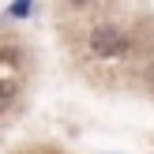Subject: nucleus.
Masks as SVG:
<instances>
[{
	"instance_id": "obj_1",
	"label": "nucleus",
	"mask_w": 154,
	"mask_h": 154,
	"mask_svg": "<svg viewBox=\"0 0 154 154\" xmlns=\"http://www.w3.org/2000/svg\"><path fill=\"white\" fill-rule=\"evenodd\" d=\"M90 53L94 57H120L124 53V34H120L117 26H94L90 30Z\"/></svg>"
},
{
	"instance_id": "obj_2",
	"label": "nucleus",
	"mask_w": 154,
	"mask_h": 154,
	"mask_svg": "<svg viewBox=\"0 0 154 154\" xmlns=\"http://www.w3.org/2000/svg\"><path fill=\"white\" fill-rule=\"evenodd\" d=\"M4 98H11V83H0V102Z\"/></svg>"
},
{
	"instance_id": "obj_3",
	"label": "nucleus",
	"mask_w": 154,
	"mask_h": 154,
	"mask_svg": "<svg viewBox=\"0 0 154 154\" xmlns=\"http://www.w3.org/2000/svg\"><path fill=\"white\" fill-rule=\"evenodd\" d=\"M68 4H75V8H83V4H87V0H68Z\"/></svg>"
}]
</instances>
